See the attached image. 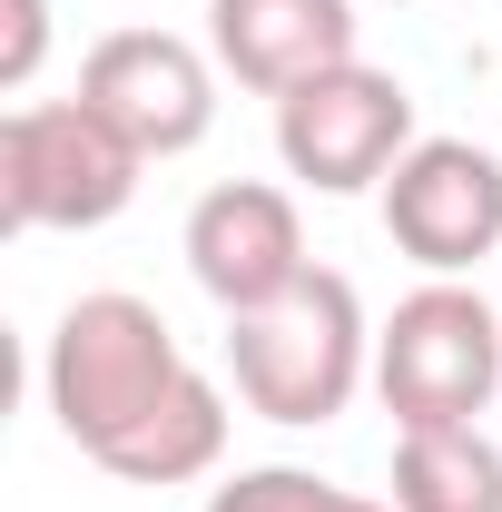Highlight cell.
Masks as SVG:
<instances>
[{"mask_svg": "<svg viewBox=\"0 0 502 512\" xmlns=\"http://www.w3.org/2000/svg\"><path fill=\"white\" fill-rule=\"evenodd\" d=\"M40 404L99 473L138 493H178L227 463V394L197 375L168 316L128 286L69 296L50 345H40Z\"/></svg>", "mask_w": 502, "mask_h": 512, "instance_id": "1", "label": "cell"}, {"mask_svg": "<svg viewBox=\"0 0 502 512\" xmlns=\"http://www.w3.org/2000/svg\"><path fill=\"white\" fill-rule=\"evenodd\" d=\"M227 375H237V404L256 424H286V434L335 424L375 384V325H365L355 276L306 266L276 306L227 316Z\"/></svg>", "mask_w": 502, "mask_h": 512, "instance_id": "2", "label": "cell"}, {"mask_svg": "<svg viewBox=\"0 0 502 512\" xmlns=\"http://www.w3.org/2000/svg\"><path fill=\"white\" fill-rule=\"evenodd\" d=\"M375 394L394 434L414 424H483L502 394V306L463 276H424L394 316L375 325Z\"/></svg>", "mask_w": 502, "mask_h": 512, "instance_id": "3", "label": "cell"}, {"mask_svg": "<svg viewBox=\"0 0 502 512\" xmlns=\"http://www.w3.org/2000/svg\"><path fill=\"white\" fill-rule=\"evenodd\" d=\"M138 148L89 99H30L0 119V227L10 237H79L138 197Z\"/></svg>", "mask_w": 502, "mask_h": 512, "instance_id": "4", "label": "cell"}, {"mask_svg": "<svg viewBox=\"0 0 502 512\" xmlns=\"http://www.w3.org/2000/svg\"><path fill=\"white\" fill-rule=\"evenodd\" d=\"M414 148V89L375 60H345L276 99V158L315 197H365L394 178V158Z\"/></svg>", "mask_w": 502, "mask_h": 512, "instance_id": "5", "label": "cell"}, {"mask_svg": "<svg viewBox=\"0 0 502 512\" xmlns=\"http://www.w3.org/2000/svg\"><path fill=\"white\" fill-rule=\"evenodd\" d=\"M79 99L119 128L138 158H188L217 128V50L178 30H109L79 60Z\"/></svg>", "mask_w": 502, "mask_h": 512, "instance_id": "6", "label": "cell"}, {"mask_svg": "<svg viewBox=\"0 0 502 512\" xmlns=\"http://www.w3.org/2000/svg\"><path fill=\"white\" fill-rule=\"evenodd\" d=\"M375 197L384 237L424 276H473L483 256H502V158L473 138H414Z\"/></svg>", "mask_w": 502, "mask_h": 512, "instance_id": "7", "label": "cell"}, {"mask_svg": "<svg viewBox=\"0 0 502 512\" xmlns=\"http://www.w3.org/2000/svg\"><path fill=\"white\" fill-rule=\"evenodd\" d=\"M188 276L217 296V316H256V306H276L296 276H306V217H296V197L276 188V178H227V188H207L188 207Z\"/></svg>", "mask_w": 502, "mask_h": 512, "instance_id": "8", "label": "cell"}, {"mask_svg": "<svg viewBox=\"0 0 502 512\" xmlns=\"http://www.w3.org/2000/svg\"><path fill=\"white\" fill-rule=\"evenodd\" d=\"M355 30H365L355 0H207V50L256 99H286L325 69H345Z\"/></svg>", "mask_w": 502, "mask_h": 512, "instance_id": "9", "label": "cell"}, {"mask_svg": "<svg viewBox=\"0 0 502 512\" xmlns=\"http://www.w3.org/2000/svg\"><path fill=\"white\" fill-rule=\"evenodd\" d=\"M394 512H502V444L483 424H414L394 434Z\"/></svg>", "mask_w": 502, "mask_h": 512, "instance_id": "10", "label": "cell"}, {"mask_svg": "<svg viewBox=\"0 0 502 512\" xmlns=\"http://www.w3.org/2000/svg\"><path fill=\"white\" fill-rule=\"evenodd\" d=\"M207 512H394L384 493H345V483H325L306 463H247V473H227Z\"/></svg>", "mask_w": 502, "mask_h": 512, "instance_id": "11", "label": "cell"}, {"mask_svg": "<svg viewBox=\"0 0 502 512\" xmlns=\"http://www.w3.org/2000/svg\"><path fill=\"white\" fill-rule=\"evenodd\" d=\"M0 89H30L40 79V50H50V0H0Z\"/></svg>", "mask_w": 502, "mask_h": 512, "instance_id": "12", "label": "cell"}, {"mask_svg": "<svg viewBox=\"0 0 502 512\" xmlns=\"http://www.w3.org/2000/svg\"><path fill=\"white\" fill-rule=\"evenodd\" d=\"M493 306H502V296H493Z\"/></svg>", "mask_w": 502, "mask_h": 512, "instance_id": "13", "label": "cell"}]
</instances>
